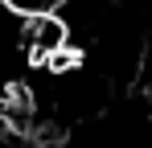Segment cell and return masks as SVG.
Masks as SVG:
<instances>
[{"mask_svg":"<svg viewBox=\"0 0 152 148\" xmlns=\"http://www.w3.org/2000/svg\"><path fill=\"white\" fill-rule=\"evenodd\" d=\"M4 4H8L12 12H25L29 17V12H58L66 0H4Z\"/></svg>","mask_w":152,"mask_h":148,"instance_id":"obj_2","label":"cell"},{"mask_svg":"<svg viewBox=\"0 0 152 148\" xmlns=\"http://www.w3.org/2000/svg\"><path fill=\"white\" fill-rule=\"evenodd\" d=\"M21 49H25L33 62H45L62 58L70 49V25L62 21V12H29L21 25Z\"/></svg>","mask_w":152,"mask_h":148,"instance_id":"obj_1","label":"cell"}]
</instances>
